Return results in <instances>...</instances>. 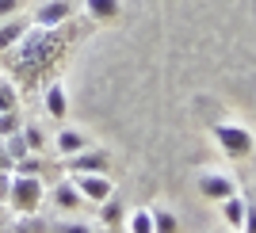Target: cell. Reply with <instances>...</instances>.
<instances>
[{"label": "cell", "instance_id": "20", "mask_svg": "<svg viewBox=\"0 0 256 233\" xmlns=\"http://www.w3.org/2000/svg\"><path fill=\"white\" fill-rule=\"evenodd\" d=\"M50 233H92V226L76 222V218H58V222H50Z\"/></svg>", "mask_w": 256, "mask_h": 233}, {"label": "cell", "instance_id": "10", "mask_svg": "<svg viewBox=\"0 0 256 233\" xmlns=\"http://www.w3.org/2000/svg\"><path fill=\"white\" fill-rule=\"evenodd\" d=\"M42 104H46V115H50V118H65V115H69V96H65L62 80H50V84H46Z\"/></svg>", "mask_w": 256, "mask_h": 233}, {"label": "cell", "instance_id": "13", "mask_svg": "<svg viewBox=\"0 0 256 233\" xmlns=\"http://www.w3.org/2000/svg\"><path fill=\"white\" fill-rule=\"evenodd\" d=\"M12 233H50V222L42 218V210L16 214V218H12Z\"/></svg>", "mask_w": 256, "mask_h": 233}, {"label": "cell", "instance_id": "7", "mask_svg": "<svg viewBox=\"0 0 256 233\" xmlns=\"http://www.w3.org/2000/svg\"><path fill=\"white\" fill-rule=\"evenodd\" d=\"M69 16H73L69 0H46L42 8L34 12V23L38 27H62V23H69Z\"/></svg>", "mask_w": 256, "mask_h": 233}, {"label": "cell", "instance_id": "15", "mask_svg": "<svg viewBox=\"0 0 256 233\" xmlns=\"http://www.w3.org/2000/svg\"><path fill=\"white\" fill-rule=\"evenodd\" d=\"M0 111H20V88L12 84V76H0Z\"/></svg>", "mask_w": 256, "mask_h": 233}, {"label": "cell", "instance_id": "19", "mask_svg": "<svg viewBox=\"0 0 256 233\" xmlns=\"http://www.w3.org/2000/svg\"><path fill=\"white\" fill-rule=\"evenodd\" d=\"M20 134H23V142H27V153H42V149H46V138H42V130H38V126H27V122H23Z\"/></svg>", "mask_w": 256, "mask_h": 233}, {"label": "cell", "instance_id": "16", "mask_svg": "<svg viewBox=\"0 0 256 233\" xmlns=\"http://www.w3.org/2000/svg\"><path fill=\"white\" fill-rule=\"evenodd\" d=\"M126 233H157V226H153V210H134L126 222Z\"/></svg>", "mask_w": 256, "mask_h": 233}, {"label": "cell", "instance_id": "9", "mask_svg": "<svg viewBox=\"0 0 256 233\" xmlns=\"http://www.w3.org/2000/svg\"><path fill=\"white\" fill-rule=\"evenodd\" d=\"M31 31V23L20 20V16H8V20H0V54H8L20 46V38Z\"/></svg>", "mask_w": 256, "mask_h": 233}, {"label": "cell", "instance_id": "6", "mask_svg": "<svg viewBox=\"0 0 256 233\" xmlns=\"http://www.w3.org/2000/svg\"><path fill=\"white\" fill-rule=\"evenodd\" d=\"M65 168H69V172H107V168H111V157H107L104 149H92V146H88L84 153L65 157Z\"/></svg>", "mask_w": 256, "mask_h": 233}, {"label": "cell", "instance_id": "23", "mask_svg": "<svg viewBox=\"0 0 256 233\" xmlns=\"http://www.w3.org/2000/svg\"><path fill=\"white\" fill-rule=\"evenodd\" d=\"M23 0H0V20H8V16H20Z\"/></svg>", "mask_w": 256, "mask_h": 233}, {"label": "cell", "instance_id": "12", "mask_svg": "<svg viewBox=\"0 0 256 233\" xmlns=\"http://www.w3.org/2000/svg\"><path fill=\"white\" fill-rule=\"evenodd\" d=\"M84 8H88V16L100 20V23L122 20V4H118V0H84Z\"/></svg>", "mask_w": 256, "mask_h": 233}, {"label": "cell", "instance_id": "17", "mask_svg": "<svg viewBox=\"0 0 256 233\" xmlns=\"http://www.w3.org/2000/svg\"><path fill=\"white\" fill-rule=\"evenodd\" d=\"M16 172L20 176H42V153H23L16 160Z\"/></svg>", "mask_w": 256, "mask_h": 233}, {"label": "cell", "instance_id": "25", "mask_svg": "<svg viewBox=\"0 0 256 233\" xmlns=\"http://www.w3.org/2000/svg\"><path fill=\"white\" fill-rule=\"evenodd\" d=\"M241 233H256V206H248V214H245V226H241Z\"/></svg>", "mask_w": 256, "mask_h": 233}, {"label": "cell", "instance_id": "1", "mask_svg": "<svg viewBox=\"0 0 256 233\" xmlns=\"http://www.w3.org/2000/svg\"><path fill=\"white\" fill-rule=\"evenodd\" d=\"M42 199H46V184L42 176H12V191H8V206L16 214H34L42 210Z\"/></svg>", "mask_w": 256, "mask_h": 233}, {"label": "cell", "instance_id": "24", "mask_svg": "<svg viewBox=\"0 0 256 233\" xmlns=\"http://www.w3.org/2000/svg\"><path fill=\"white\" fill-rule=\"evenodd\" d=\"M12 176H16V172H0V202H8V191H12Z\"/></svg>", "mask_w": 256, "mask_h": 233}, {"label": "cell", "instance_id": "5", "mask_svg": "<svg viewBox=\"0 0 256 233\" xmlns=\"http://www.w3.org/2000/svg\"><path fill=\"white\" fill-rule=\"evenodd\" d=\"M237 191V184L226 176V172H203L199 176V195L203 199H210V202H222V199H230Z\"/></svg>", "mask_w": 256, "mask_h": 233}, {"label": "cell", "instance_id": "18", "mask_svg": "<svg viewBox=\"0 0 256 233\" xmlns=\"http://www.w3.org/2000/svg\"><path fill=\"white\" fill-rule=\"evenodd\" d=\"M23 130V115L20 111H0V138H12Z\"/></svg>", "mask_w": 256, "mask_h": 233}, {"label": "cell", "instance_id": "21", "mask_svg": "<svg viewBox=\"0 0 256 233\" xmlns=\"http://www.w3.org/2000/svg\"><path fill=\"white\" fill-rule=\"evenodd\" d=\"M153 226H157V233H180L176 214H168V210H153Z\"/></svg>", "mask_w": 256, "mask_h": 233}, {"label": "cell", "instance_id": "4", "mask_svg": "<svg viewBox=\"0 0 256 233\" xmlns=\"http://www.w3.org/2000/svg\"><path fill=\"white\" fill-rule=\"evenodd\" d=\"M50 199H54V206H58L62 214H80V210L88 206L84 195H80V188L73 184V176H69V180H58V184H54Z\"/></svg>", "mask_w": 256, "mask_h": 233}, {"label": "cell", "instance_id": "11", "mask_svg": "<svg viewBox=\"0 0 256 233\" xmlns=\"http://www.w3.org/2000/svg\"><path fill=\"white\" fill-rule=\"evenodd\" d=\"M245 214H248V202L241 199V195H230V199H222V218H226V226L230 230H237L241 233V226H245Z\"/></svg>", "mask_w": 256, "mask_h": 233}, {"label": "cell", "instance_id": "14", "mask_svg": "<svg viewBox=\"0 0 256 233\" xmlns=\"http://www.w3.org/2000/svg\"><path fill=\"white\" fill-rule=\"evenodd\" d=\"M122 214H126V206H122V202H118L115 195H111V199H104V202H100V222H104L107 230H115V226L122 222Z\"/></svg>", "mask_w": 256, "mask_h": 233}, {"label": "cell", "instance_id": "2", "mask_svg": "<svg viewBox=\"0 0 256 233\" xmlns=\"http://www.w3.org/2000/svg\"><path fill=\"white\" fill-rule=\"evenodd\" d=\"M214 142L222 146V153H230V157H248L252 153V134H248L245 126H234V122H214Z\"/></svg>", "mask_w": 256, "mask_h": 233}, {"label": "cell", "instance_id": "26", "mask_svg": "<svg viewBox=\"0 0 256 233\" xmlns=\"http://www.w3.org/2000/svg\"><path fill=\"white\" fill-rule=\"evenodd\" d=\"M234 233H237V230H234Z\"/></svg>", "mask_w": 256, "mask_h": 233}, {"label": "cell", "instance_id": "8", "mask_svg": "<svg viewBox=\"0 0 256 233\" xmlns=\"http://www.w3.org/2000/svg\"><path fill=\"white\" fill-rule=\"evenodd\" d=\"M88 146H92L88 134H80V130H73V126H62V130H58V138H54L58 157H76V153H84Z\"/></svg>", "mask_w": 256, "mask_h": 233}, {"label": "cell", "instance_id": "3", "mask_svg": "<svg viewBox=\"0 0 256 233\" xmlns=\"http://www.w3.org/2000/svg\"><path fill=\"white\" fill-rule=\"evenodd\" d=\"M73 176V184L80 188V195H84V202H104L115 195V184L107 180V172H69Z\"/></svg>", "mask_w": 256, "mask_h": 233}, {"label": "cell", "instance_id": "22", "mask_svg": "<svg viewBox=\"0 0 256 233\" xmlns=\"http://www.w3.org/2000/svg\"><path fill=\"white\" fill-rule=\"evenodd\" d=\"M0 172H16V157L8 153V142L0 138Z\"/></svg>", "mask_w": 256, "mask_h": 233}]
</instances>
